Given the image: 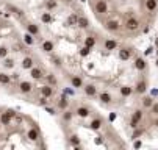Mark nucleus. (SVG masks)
<instances>
[{
    "label": "nucleus",
    "instance_id": "f257e3e1",
    "mask_svg": "<svg viewBox=\"0 0 158 150\" xmlns=\"http://www.w3.org/2000/svg\"><path fill=\"white\" fill-rule=\"evenodd\" d=\"M141 27V22H139V19L138 17H128L127 20H125V28H127V31H136L138 28Z\"/></svg>",
    "mask_w": 158,
    "mask_h": 150
},
{
    "label": "nucleus",
    "instance_id": "f03ea898",
    "mask_svg": "<svg viewBox=\"0 0 158 150\" xmlns=\"http://www.w3.org/2000/svg\"><path fill=\"white\" fill-rule=\"evenodd\" d=\"M14 116H16V113H14L13 110H8V111H5V113L0 114V122H2V125H10Z\"/></svg>",
    "mask_w": 158,
    "mask_h": 150
},
{
    "label": "nucleus",
    "instance_id": "7ed1b4c3",
    "mask_svg": "<svg viewBox=\"0 0 158 150\" xmlns=\"http://www.w3.org/2000/svg\"><path fill=\"white\" fill-rule=\"evenodd\" d=\"M31 91H33V84H31L30 81L24 80V81L19 83V92H22V94H30Z\"/></svg>",
    "mask_w": 158,
    "mask_h": 150
},
{
    "label": "nucleus",
    "instance_id": "20e7f679",
    "mask_svg": "<svg viewBox=\"0 0 158 150\" xmlns=\"http://www.w3.org/2000/svg\"><path fill=\"white\" fill-rule=\"evenodd\" d=\"M105 30H108L110 33H116V31L119 30V22H118L116 19H110V20H106Z\"/></svg>",
    "mask_w": 158,
    "mask_h": 150
},
{
    "label": "nucleus",
    "instance_id": "39448f33",
    "mask_svg": "<svg viewBox=\"0 0 158 150\" xmlns=\"http://www.w3.org/2000/svg\"><path fill=\"white\" fill-rule=\"evenodd\" d=\"M141 119H143V111H141V110H136V111L133 113V116H131L130 127H131V128H136V127H138V124L141 122Z\"/></svg>",
    "mask_w": 158,
    "mask_h": 150
},
{
    "label": "nucleus",
    "instance_id": "423d86ee",
    "mask_svg": "<svg viewBox=\"0 0 158 150\" xmlns=\"http://www.w3.org/2000/svg\"><path fill=\"white\" fill-rule=\"evenodd\" d=\"M96 13L97 14H106L108 13V3H106V0H97V2H96Z\"/></svg>",
    "mask_w": 158,
    "mask_h": 150
},
{
    "label": "nucleus",
    "instance_id": "0eeeda50",
    "mask_svg": "<svg viewBox=\"0 0 158 150\" xmlns=\"http://www.w3.org/2000/svg\"><path fill=\"white\" fill-rule=\"evenodd\" d=\"M53 92H55V86H52V84H44L41 88V95L47 97V99H50L53 95Z\"/></svg>",
    "mask_w": 158,
    "mask_h": 150
},
{
    "label": "nucleus",
    "instance_id": "6e6552de",
    "mask_svg": "<svg viewBox=\"0 0 158 150\" xmlns=\"http://www.w3.org/2000/svg\"><path fill=\"white\" fill-rule=\"evenodd\" d=\"M20 66H22V69H27V71H30V69L35 66V59H33L31 56H25L24 59H22Z\"/></svg>",
    "mask_w": 158,
    "mask_h": 150
},
{
    "label": "nucleus",
    "instance_id": "1a4fd4ad",
    "mask_svg": "<svg viewBox=\"0 0 158 150\" xmlns=\"http://www.w3.org/2000/svg\"><path fill=\"white\" fill-rule=\"evenodd\" d=\"M41 49H42V52H46V53H52V52H53V49H55V46H53V41L46 39V41L42 42Z\"/></svg>",
    "mask_w": 158,
    "mask_h": 150
},
{
    "label": "nucleus",
    "instance_id": "9d476101",
    "mask_svg": "<svg viewBox=\"0 0 158 150\" xmlns=\"http://www.w3.org/2000/svg\"><path fill=\"white\" fill-rule=\"evenodd\" d=\"M99 100H100V103H103V105H110V103L113 102V97H111L110 92L103 91V92L99 94Z\"/></svg>",
    "mask_w": 158,
    "mask_h": 150
},
{
    "label": "nucleus",
    "instance_id": "9b49d317",
    "mask_svg": "<svg viewBox=\"0 0 158 150\" xmlns=\"http://www.w3.org/2000/svg\"><path fill=\"white\" fill-rule=\"evenodd\" d=\"M83 89H85V94L88 97H96L97 95V88L94 84H86V86H83Z\"/></svg>",
    "mask_w": 158,
    "mask_h": 150
},
{
    "label": "nucleus",
    "instance_id": "f8f14e48",
    "mask_svg": "<svg viewBox=\"0 0 158 150\" xmlns=\"http://www.w3.org/2000/svg\"><path fill=\"white\" fill-rule=\"evenodd\" d=\"M71 84H72V88H75V89H78V88H83V86H85V83H83L81 77H78V75H74V77L71 78Z\"/></svg>",
    "mask_w": 158,
    "mask_h": 150
},
{
    "label": "nucleus",
    "instance_id": "ddd939ff",
    "mask_svg": "<svg viewBox=\"0 0 158 150\" xmlns=\"http://www.w3.org/2000/svg\"><path fill=\"white\" fill-rule=\"evenodd\" d=\"M146 8L149 13H155L158 8V0H146Z\"/></svg>",
    "mask_w": 158,
    "mask_h": 150
},
{
    "label": "nucleus",
    "instance_id": "4468645a",
    "mask_svg": "<svg viewBox=\"0 0 158 150\" xmlns=\"http://www.w3.org/2000/svg\"><path fill=\"white\" fill-rule=\"evenodd\" d=\"M89 113H91V111H89V110L86 108V106H78V108L75 110V114H77L78 117H81V119L88 117V116H89Z\"/></svg>",
    "mask_w": 158,
    "mask_h": 150
},
{
    "label": "nucleus",
    "instance_id": "2eb2a0df",
    "mask_svg": "<svg viewBox=\"0 0 158 150\" xmlns=\"http://www.w3.org/2000/svg\"><path fill=\"white\" fill-rule=\"evenodd\" d=\"M27 138L30 141H38L39 139V130L38 128H30V130L27 132Z\"/></svg>",
    "mask_w": 158,
    "mask_h": 150
},
{
    "label": "nucleus",
    "instance_id": "dca6fc26",
    "mask_svg": "<svg viewBox=\"0 0 158 150\" xmlns=\"http://www.w3.org/2000/svg\"><path fill=\"white\" fill-rule=\"evenodd\" d=\"M30 75H31L33 80H41V78L44 77V75H42V71H41L39 67H35V66L30 69Z\"/></svg>",
    "mask_w": 158,
    "mask_h": 150
},
{
    "label": "nucleus",
    "instance_id": "f3484780",
    "mask_svg": "<svg viewBox=\"0 0 158 150\" xmlns=\"http://www.w3.org/2000/svg\"><path fill=\"white\" fill-rule=\"evenodd\" d=\"M116 49H118L116 39H106L105 41V50H116Z\"/></svg>",
    "mask_w": 158,
    "mask_h": 150
},
{
    "label": "nucleus",
    "instance_id": "a211bd4d",
    "mask_svg": "<svg viewBox=\"0 0 158 150\" xmlns=\"http://www.w3.org/2000/svg\"><path fill=\"white\" fill-rule=\"evenodd\" d=\"M11 83V77L6 74V72H0V84H3V86H8Z\"/></svg>",
    "mask_w": 158,
    "mask_h": 150
},
{
    "label": "nucleus",
    "instance_id": "6ab92c4d",
    "mask_svg": "<svg viewBox=\"0 0 158 150\" xmlns=\"http://www.w3.org/2000/svg\"><path fill=\"white\" fill-rule=\"evenodd\" d=\"M119 58H121L122 61H128V59L131 58V52H130L128 49H121V50H119Z\"/></svg>",
    "mask_w": 158,
    "mask_h": 150
},
{
    "label": "nucleus",
    "instance_id": "aec40b11",
    "mask_svg": "<svg viewBox=\"0 0 158 150\" xmlns=\"http://www.w3.org/2000/svg\"><path fill=\"white\" fill-rule=\"evenodd\" d=\"M77 25H78L80 28H88V27H89V20H88V17H86V16H78V22H77Z\"/></svg>",
    "mask_w": 158,
    "mask_h": 150
},
{
    "label": "nucleus",
    "instance_id": "412c9836",
    "mask_svg": "<svg viewBox=\"0 0 158 150\" xmlns=\"http://www.w3.org/2000/svg\"><path fill=\"white\" fill-rule=\"evenodd\" d=\"M27 31L33 36H38L39 34V27L36 24H27Z\"/></svg>",
    "mask_w": 158,
    "mask_h": 150
},
{
    "label": "nucleus",
    "instance_id": "4be33fe9",
    "mask_svg": "<svg viewBox=\"0 0 158 150\" xmlns=\"http://www.w3.org/2000/svg\"><path fill=\"white\" fill-rule=\"evenodd\" d=\"M146 66H147V64H146V61L143 58H136V59H135V67H136L138 71H144Z\"/></svg>",
    "mask_w": 158,
    "mask_h": 150
},
{
    "label": "nucleus",
    "instance_id": "5701e85b",
    "mask_svg": "<svg viewBox=\"0 0 158 150\" xmlns=\"http://www.w3.org/2000/svg\"><path fill=\"white\" fill-rule=\"evenodd\" d=\"M146 88H147L146 81H138L136 86H135V91H136L138 94H143V92H146Z\"/></svg>",
    "mask_w": 158,
    "mask_h": 150
},
{
    "label": "nucleus",
    "instance_id": "b1692460",
    "mask_svg": "<svg viewBox=\"0 0 158 150\" xmlns=\"http://www.w3.org/2000/svg\"><path fill=\"white\" fill-rule=\"evenodd\" d=\"M72 116H74V113H72V111H69V110H63L61 117H63V120H64V122H71V120H72Z\"/></svg>",
    "mask_w": 158,
    "mask_h": 150
},
{
    "label": "nucleus",
    "instance_id": "393cba45",
    "mask_svg": "<svg viewBox=\"0 0 158 150\" xmlns=\"http://www.w3.org/2000/svg\"><path fill=\"white\" fill-rule=\"evenodd\" d=\"M2 64H3L5 69H13V67H14V59L6 56V58H3V63H2Z\"/></svg>",
    "mask_w": 158,
    "mask_h": 150
},
{
    "label": "nucleus",
    "instance_id": "a878e982",
    "mask_svg": "<svg viewBox=\"0 0 158 150\" xmlns=\"http://www.w3.org/2000/svg\"><path fill=\"white\" fill-rule=\"evenodd\" d=\"M85 46L89 47V49H93V47L96 46V38H94V36H88V38L85 39Z\"/></svg>",
    "mask_w": 158,
    "mask_h": 150
},
{
    "label": "nucleus",
    "instance_id": "bb28decb",
    "mask_svg": "<svg viewBox=\"0 0 158 150\" xmlns=\"http://www.w3.org/2000/svg\"><path fill=\"white\" fill-rule=\"evenodd\" d=\"M67 106H69V102H67V99H66V97H61V99L58 100V108H60V110H67Z\"/></svg>",
    "mask_w": 158,
    "mask_h": 150
},
{
    "label": "nucleus",
    "instance_id": "cd10ccee",
    "mask_svg": "<svg viewBox=\"0 0 158 150\" xmlns=\"http://www.w3.org/2000/svg\"><path fill=\"white\" fill-rule=\"evenodd\" d=\"M89 127H91V130H99V128L102 127V120L100 119H94V120H91Z\"/></svg>",
    "mask_w": 158,
    "mask_h": 150
},
{
    "label": "nucleus",
    "instance_id": "c85d7f7f",
    "mask_svg": "<svg viewBox=\"0 0 158 150\" xmlns=\"http://www.w3.org/2000/svg\"><path fill=\"white\" fill-rule=\"evenodd\" d=\"M24 42L27 46H33L35 44V39H33V34H30L28 31L25 33V36H24Z\"/></svg>",
    "mask_w": 158,
    "mask_h": 150
},
{
    "label": "nucleus",
    "instance_id": "c756f323",
    "mask_svg": "<svg viewBox=\"0 0 158 150\" xmlns=\"http://www.w3.org/2000/svg\"><path fill=\"white\" fill-rule=\"evenodd\" d=\"M131 92H133V88H130V86H122L121 88L122 97H128V95H131Z\"/></svg>",
    "mask_w": 158,
    "mask_h": 150
},
{
    "label": "nucleus",
    "instance_id": "7c9ffc66",
    "mask_svg": "<svg viewBox=\"0 0 158 150\" xmlns=\"http://www.w3.org/2000/svg\"><path fill=\"white\" fill-rule=\"evenodd\" d=\"M41 20H42L44 24H50L52 20H53V17H52V14H50V13H44V14L41 16Z\"/></svg>",
    "mask_w": 158,
    "mask_h": 150
},
{
    "label": "nucleus",
    "instance_id": "2f4dec72",
    "mask_svg": "<svg viewBox=\"0 0 158 150\" xmlns=\"http://www.w3.org/2000/svg\"><path fill=\"white\" fill-rule=\"evenodd\" d=\"M77 22H78V16L77 14H72V16H69V19H67V25H71V27L77 25Z\"/></svg>",
    "mask_w": 158,
    "mask_h": 150
},
{
    "label": "nucleus",
    "instance_id": "473e14b6",
    "mask_svg": "<svg viewBox=\"0 0 158 150\" xmlns=\"http://www.w3.org/2000/svg\"><path fill=\"white\" fill-rule=\"evenodd\" d=\"M56 6H58V2H56V0H47V2H46V8H47L49 11L55 10Z\"/></svg>",
    "mask_w": 158,
    "mask_h": 150
},
{
    "label": "nucleus",
    "instance_id": "72a5a7b5",
    "mask_svg": "<svg viewBox=\"0 0 158 150\" xmlns=\"http://www.w3.org/2000/svg\"><path fill=\"white\" fill-rule=\"evenodd\" d=\"M69 142H71V145L78 147V145H80V138H78L77 135H72V136L69 138Z\"/></svg>",
    "mask_w": 158,
    "mask_h": 150
},
{
    "label": "nucleus",
    "instance_id": "f704fd0d",
    "mask_svg": "<svg viewBox=\"0 0 158 150\" xmlns=\"http://www.w3.org/2000/svg\"><path fill=\"white\" fill-rule=\"evenodd\" d=\"M47 81H49V84H52V86H56V84H58V80H56V77L53 74L47 75Z\"/></svg>",
    "mask_w": 158,
    "mask_h": 150
},
{
    "label": "nucleus",
    "instance_id": "c9c22d12",
    "mask_svg": "<svg viewBox=\"0 0 158 150\" xmlns=\"http://www.w3.org/2000/svg\"><path fill=\"white\" fill-rule=\"evenodd\" d=\"M8 53H10V50H8V47L6 46H0V58H6L8 56Z\"/></svg>",
    "mask_w": 158,
    "mask_h": 150
},
{
    "label": "nucleus",
    "instance_id": "e433bc0d",
    "mask_svg": "<svg viewBox=\"0 0 158 150\" xmlns=\"http://www.w3.org/2000/svg\"><path fill=\"white\" fill-rule=\"evenodd\" d=\"M143 105L146 106V108H149V110H150V106L153 105V100H152L150 97H146V99L143 100Z\"/></svg>",
    "mask_w": 158,
    "mask_h": 150
},
{
    "label": "nucleus",
    "instance_id": "4c0bfd02",
    "mask_svg": "<svg viewBox=\"0 0 158 150\" xmlns=\"http://www.w3.org/2000/svg\"><path fill=\"white\" fill-rule=\"evenodd\" d=\"M150 111L153 116H158V102H153V105L150 106Z\"/></svg>",
    "mask_w": 158,
    "mask_h": 150
},
{
    "label": "nucleus",
    "instance_id": "58836bf2",
    "mask_svg": "<svg viewBox=\"0 0 158 150\" xmlns=\"http://www.w3.org/2000/svg\"><path fill=\"white\" fill-rule=\"evenodd\" d=\"M89 50H91V49L85 46V47H83V49L80 50V55H81V56H88V55H89Z\"/></svg>",
    "mask_w": 158,
    "mask_h": 150
},
{
    "label": "nucleus",
    "instance_id": "ea45409f",
    "mask_svg": "<svg viewBox=\"0 0 158 150\" xmlns=\"http://www.w3.org/2000/svg\"><path fill=\"white\" fill-rule=\"evenodd\" d=\"M47 111H49V114H55V110H52V108H47Z\"/></svg>",
    "mask_w": 158,
    "mask_h": 150
},
{
    "label": "nucleus",
    "instance_id": "a19ab883",
    "mask_svg": "<svg viewBox=\"0 0 158 150\" xmlns=\"http://www.w3.org/2000/svg\"><path fill=\"white\" fill-rule=\"evenodd\" d=\"M153 125H155V127H158V116H156V119L153 120Z\"/></svg>",
    "mask_w": 158,
    "mask_h": 150
},
{
    "label": "nucleus",
    "instance_id": "79ce46f5",
    "mask_svg": "<svg viewBox=\"0 0 158 150\" xmlns=\"http://www.w3.org/2000/svg\"><path fill=\"white\" fill-rule=\"evenodd\" d=\"M0 128H2V122H0Z\"/></svg>",
    "mask_w": 158,
    "mask_h": 150
}]
</instances>
